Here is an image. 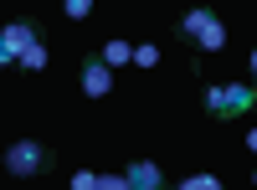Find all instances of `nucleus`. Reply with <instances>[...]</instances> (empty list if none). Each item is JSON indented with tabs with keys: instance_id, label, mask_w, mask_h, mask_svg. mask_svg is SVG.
<instances>
[{
	"instance_id": "f257e3e1",
	"label": "nucleus",
	"mask_w": 257,
	"mask_h": 190,
	"mask_svg": "<svg viewBox=\"0 0 257 190\" xmlns=\"http://www.w3.org/2000/svg\"><path fill=\"white\" fill-rule=\"evenodd\" d=\"M201 103H206V113L211 118H247L252 113V103H257V88L252 82H211V88H201Z\"/></svg>"
},
{
	"instance_id": "f03ea898",
	"label": "nucleus",
	"mask_w": 257,
	"mask_h": 190,
	"mask_svg": "<svg viewBox=\"0 0 257 190\" xmlns=\"http://www.w3.org/2000/svg\"><path fill=\"white\" fill-rule=\"evenodd\" d=\"M52 164H57V154L47 144H36V139H16L6 149V175L11 180H36V175H47Z\"/></svg>"
},
{
	"instance_id": "7ed1b4c3",
	"label": "nucleus",
	"mask_w": 257,
	"mask_h": 190,
	"mask_svg": "<svg viewBox=\"0 0 257 190\" xmlns=\"http://www.w3.org/2000/svg\"><path fill=\"white\" fill-rule=\"evenodd\" d=\"M180 36L196 41L201 52H221V47H226V21L211 11V6H196V11L180 16Z\"/></svg>"
},
{
	"instance_id": "20e7f679",
	"label": "nucleus",
	"mask_w": 257,
	"mask_h": 190,
	"mask_svg": "<svg viewBox=\"0 0 257 190\" xmlns=\"http://www.w3.org/2000/svg\"><path fill=\"white\" fill-rule=\"evenodd\" d=\"M31 41H41V31L31 26V21H6V26H0V47H6V57H11V62L26 52Z\"/></svg>"
},
{
	"instance_id": "39448f33",
	"label": "nucleus",
	"mask_w": 257,
	"mask_h": 190,
	"mask_svg": "<svg viewBox=\"0 0 257 190\" xmlns=\"http://www.w3.org/2000/svg\"><path fill=\"white\" fill-rule=\"evenodd\" d=\"M160 185H165V170L155 159H134L123 170V190H160Z\"/></svg>"
},
{
	"instance_id": "423d86ee",
	"label": "nucleus",
	"mask_w": 257,
	"mask_h": 190,
	"mask_svg": "<svg viewBox=\"0 0 257 190\" xmlns=\"http://www.w3.org/2000/svg\"><path fill=\"white\" fill-rule=\"evenodd\" d=\"M82 93L88 98H108L113 93V67H103L98 57H88L82 62Z\"/></svg>"
},
{
	"instance_id": "0eeeda50",
	"label": "nucleus",
	"mask_w": 257,
	"mask_h": 190,
	"mask_svg": "<svg viewBox=\"0 0 257 190\" xmlns=\"http://www.w3.org/2000/svg\"><path fill=\"white\" fill-rule=\"evenodd\" d=\"M93 57L103 62V67H113V72H118V67H128V57H134V47H128V41H103V47H98Z\"/></svg>"
},
{
	"instance_id": "6e6552de",
	"label": "nucleus",
	"mask_w": 257,
	"mask_h": 190,
	"mask_svg": "<svg viewBox=\"0 0 257 190\" xmlns=\"http://www.w3.org/2000/svg\"><path fill=\"white\" fill-rule=\"evenodd\" d=\"M47 62H52V52H47V36H41V41H31V47L16 57V67H26V72H41Z\"/></svg>"
},
{
	"instance_id": "1a4fd4ad",
	"label": "nucleus",
	"mask_w": 257,
	"mask_h": 190,
	"mask_svg": "<svg viewBox=\"0 0 257 190\" xmlns=\"http://www.w3.org/2000/svg\"><path fill=\"white\" fill-rule=\"evenodd\" d=\"M98 11V0H62V16H67V21H88Z\"/></svg>"
},
{
	"instance_id": "9d476101",
	"label": "nucleus",
	"mask_w": 257,
	"mask_h": 190,
	"mask_svg": "<svg viewBox=\"0 0 257 190\" xmlns=\"http://www.w3.org/2000/svg\"><path fill=\"white\" fill-rule=\"evenodd\" d=\"M128 62H134V67H155V62H160V47H155V41H139Z\"/></svg>"
},
{
	"instance_id": "9b49d317",
	"label": "nucleus",
	"mask_w": 257,
	"mask_h": 190,
	"mask_svg": "<svg viewBox=\"0 0 257 190\" xmlns=\"http://www.w3.org/2000/svg\"><path fill=\"white\" fill-rule=\"evenodd\" d=\"M185 190H221V180L201 170V175H185Z\"/></svg>"
},
{
	"instance_id": "f8f14e48",
	"label": "nucleus",
	"mask_w": 257,
	"mask_h": 190,
	"mask_svg": "<svg viewBox=\"0 0 257 190\" xmlns=\"http://www.w3.org/2000/svg\"><path fill=\"white\" fill-rule=\"evenodd\" d=\"M93 190H123V175H98Z\"/></svg>"
},
{
	"instance_id": "ddd939ff",
	"label": "nucleus",
	"mask_w": 257,
	"mask_h": 190,
	"mask_svg": "<svg viewBox=\"0 0 257 190\" xmlns=\"http://www.w3.org/2000/svg\"><path fill=\"white\" fill-rule=\"evenodd\" d=\"M93 180H98L93 170H77V175H72V190H93Z\"/></svg>"
},
{
	"instance_id": "4468645a",
	"label": "nucleus",
	"mask_w": 257,
	"mask_h": 190,
	"mask_svg": "<svg viewBox=\"0 0 257 190\" xmlns=\"http://www.w3.org/2000/svg\"><path fill=\"white\" fill-rule=\"evenodd\" d=\"M0 67H11V57H6V47H0Z\"/></svg>"
}]
</instances>
